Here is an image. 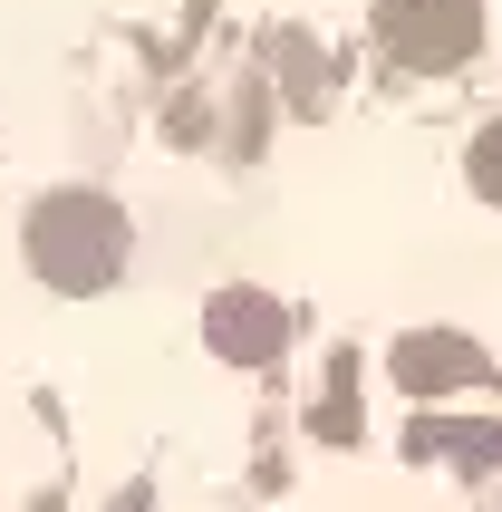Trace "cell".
I'll list each match as a JSON object with an SVG mask.
<instances>
[{
    "mask_svg": "<svg viewBox=\"0 0 502 512\" xmlns=\"http://www.w3.org/2000/svg\"><path fill=\"white\" fill-rule=\"evenodd\" d=\"M367 29L396 78H454L483 49V0H377Z\"/></svg>",
    "mask_w": 502,
    "mask_h": 512,
    "instance_id": "obj_1",
    "label": "cell"
},
{
    "mask_svg": "<svg viewBox=\"0 0 502 512\" xmlns=\"http://www.w3.org/2000/svg\"><path fill=\"white\" fill-rule=\"evenodd\" d=\"M483 368H493V358H483V348L464 339V329H406V339L387 348V377H396V387H406L416 406L483 387Z\"/></svg>",
    "mask_w": 502,
    "mask_h": 512,
    "instance_id": "obj_2",
    "label": "cell"
},
{
    "mask_svg": "<svg viewBox=\"0 0 502 512\" xmlns=\"http://www.w3.org/2000/svg\"><path fill=\"white\" fill-rule=\"evenodd\" d=\"M406 455H425V464H454L464 484H483V474L502 464V426H493V416H454V426H445V416H416Z\"/></svg>",
    "mask_w": 502,
    "mask_h": 512,
    "instance_id": "obj_3",
    "label": "cell"
},
{
    "mask_svg": "<svg viewBox=\"0 0 502 512\" xmlns=\"http://www.w3.org/2000/svg\"><path fill=\"white\" fill-rule=\"evenodd\" d=\"M280 339H290V319H280L261 290H223V300H213V348H223V358H251V368H261V358H280Z\"/></svg>",
    "mask_w": 502,
    "mask_h": 512,
    "instance_id": "obj_4",
    "label": "cell"
},
{
    "mask_svg": "<svg viewBox=\"0 0 502 512\" xmlns=\"http://www.w3.org/2000/svg\"><path fill=\"white\" fill-rule=\"evenodd\" d=\"M319 435L329 445H358V358L329 368V397H319Z\"/></svg>",
    "mask_w": 502,
    "mask_h": 512,
    "instance_id": "obj_5",
    "label": "cell"
},
{
    "mask_svg": "<svg viewBox=\"0 0 502 512\" xmlns=\"http://www.w3.org/2000/svg\"><path fill=\"white\" fill-rule=\"evenodd\" d=\"M464 184L502 213V116H493V126H474V145H464Z\"/></svg>",
    "mask_w": 502,
    "mask_h": 512,
    "instance_id": "obj_6",
    "label": "cell"
},
{
    "mask_svg": "<svg viewBox=\"0 0 502 512\" xmlns=\"http://www.w3.org/2000/svg\"><path fill=\"white\" fill-rule=\"evenodd\" d=\"M280 58L300 68V107H329V49H309V39H280Z\"/></svg>",
    "mask_w": 502,
    "mask_h": 512,
    "instance_id": "obj_7",
    "label": "cell"
}]
</instances>
